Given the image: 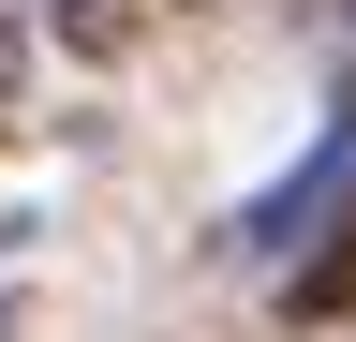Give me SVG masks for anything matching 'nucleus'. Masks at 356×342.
Returning a JSON list of instances; mask_svg holds the SVG:
<instances>
[{
	"mask_svg": "<svg viewBox=\"0 0 356 342\" xmlns=\"http://www.w3.org/2000/svg\"><path fill=\"white\" fill-rule=\"evenodd\" d=\"M15 75H30V0H0V104H15Z\"/></svg>",
	"mask_w": 356,
	"mask_h": 342,
	"instance_id": "obj_1",
	"label": "nucleus"
},
{
	"mask_svg": "<svg viewBox=\"0 0 356 342\" xmlns=\"http://www.w3.org/2000/svg\"><path fill=\"white\" fill-rule=\"evenodd\" d=\"M119 15H193V0H119Z\"/></svg>",
	"mask_w": 356,
	"mask_h": 342,
	"instance_id": "obj_2",
	"label": "nucleus"
}]
</instances>
